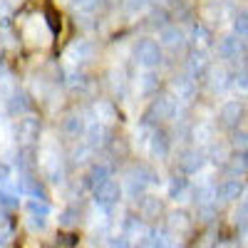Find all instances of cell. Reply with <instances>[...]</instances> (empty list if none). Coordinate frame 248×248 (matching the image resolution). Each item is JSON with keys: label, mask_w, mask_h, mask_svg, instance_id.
<instances>
[{"label": "cell", "mask_w": 248, "mask_h": 248, "mask_svg": "<svg viewBox=\"0 0 248 248\" xmlns=\"http://www.w3.org/2000/svg\"><path fill=\"white\" fill-rule=\"evenodd\" d=\"M97 196H99L102 201H105V203H112V201H114V199L119 196V186H117L114 181H109V179H107L105 184L99 186V191H97Z\"/></svg>", "instance_id": "cell-4"}, {"label": "cell", "mask_w": 248, "mask_h": 248, "mask_svg": "<svg viewBox=\"0 0 248 248\" xmlns=\"http://www.w3.org/2000/svg\"><path fill=\"white\" fill-rule=\"evenodd\" d=\"M8 179V169H5V164H0V181Z\"/></svg>", "instance_id": "cell-14"}, {"label": "cell", "mask_w": 248, "mask_h": 248, "mask_svg": "<svg viewBox=\"0 0 248 248\" xmlns=\"http://www.w3.org/2000/svg\"><path fill=\"white\" fill-rule=\"evenodd\" d=\"M40 134V122L35 117H23L17 124V137L23 141H35Z\"/></svg>", "instance_id": "cell-2"}, {"label": "cell", "mask_w": 248, "mask_h": 248, "mask_svg": "<svg viewBox=\"0 0 248 248\" xmlns=\"http://www.w3.org/2000/svg\"><path fill=\"white\" fill-rule=\"evenodd\" d=\"M28 107H30V102H28V97L25 94H15L13 99H10V112H28Z\"/></svg>", "instance_id": "cell-8"}, {"label": "cell", "mask_w": 248, "mask_h": 248, "mask_svg": "<svg viewBox=\"0 0 248 248\" xmlns=\"http://www.w3.org/2000/svg\"><path fill=\"white\" fill-rule=\"evenodd\" d=\"M65 129H67L72 137H79V132L85 129V124H82L77 117H70V119H65Z\"/></svg>", "instance_id": "cell-10"}, {"label": "cell", "mask_w": 248, "mask_h": 248, "mask_svg": "<svg viewBox=\"0 0 248 248\" xmlns=\"http://www.w3.org/2000/svg\"><path fill=\"white\" fill-rule=\"evenodd\" d=\"M137 60L141 62V65H147V67L156 65V62L161 60L159 45L154 43V40H141V43L137 45Z\"/></svg>", "instance_id": "cell-1"}, {"label": "cell", "mask_w": 248, "mask_h": 248, "mask_svg": "<svg viewBox=\"0 0 248 248\" xmlns=\"http://www.w3.org/2000/svg\"><path fill=\"white\" fill-rule=\"evenodd\" d=\"M221 194H223L226 199H231V196H238V194H241V184H238L236 179H231V181H226V184L221 186Z\"/></svg>", "instance_id": "cell-9"}, {"label": "cell", "mask_w": 248, "mask_h": 248, "mask_svg": "<svg viewBox=\"0 0 248 248\" xmlns=\"http://www.w3.org/2000/svg\"><path fill=\"white\" fill-rule=\"evenodd\" d=\"M159 87V82H156V77L154 75H147V77H144V92H152V90H156Z\"/></svg>", "instance_id": "cell-13"}, {"label": "cell", "mask_w": 248, "mask_h": 248, "mask_svg": "<svg viewBox=\"0 0 248 248\" xmlns=\"http://www.w3.org/2000/svg\"><path fill=\"white\" fill-rule=\"evenodd\" d=\"M174 109H176V105H174V99H171V97H161V99H156V102H154V107H152V112H154L159 119L171 117Z\"/></svg>", "instance_id": "cell-3"}, {"label": "cell", "mask_w": 248, "mask_h": 248, "mask_svg": "<svg viewBox=\"0 0 248 248\" xmlns=\"http://www.w3.org/2000/svg\"><path fill=\"white\" fill-rule=\"evenodd\" d=\"M194 43H196V47H206L209 45V30L206 28H196V32H194Z\"/></svg>", "instance_id": "cell-12"}, {"label": "cell", "mask_w": 248, "mask_h": 248, "mask_svg": "<svg viewBox=\"0 0 248 248\" xmlns=\"http://www.w3.org/2000/svg\"><path fill=\"white\" fill-rule=\"evenodd\" d=\"M238 50H241V43H238L236 37L226 40V43L221 45V55H223V57H236V55H238Z\"/></svg>", "instance_id": "cell-7"}, {"label": "cell", "mask_w": 248, "mask_h": 248, "mask_svg": "<svg viewBox=\"0 0 248 248\" xmlns=\"http://www.w3.org/2000/svg\"><path fill=\"white\" fill-rule=\"evenodd\" d=\"M167 149H169L167 134L156 132V134H154V139H152V152H154V154H159V156H164V154H167Z\"/></svg>", "instance_id": "cell-6"}, {"label": "cell", "mask_w": 248, "mask_h": 248, "mask_svg": "<svg viewBox=\"0 0 248 248\" xmlns=\"http://www.w3.org/2000/svg\"><path fill=\"white\" fill-rule=\"evenodd\" d=\"M107 176H109V169H107V167H94L92 174H90V179H92L94 184H99V186L107 181Z\"/></svg>", "instance_id": "cell-11"}, {"label": "cell", "mask_w": 248, "mask_h": 248, "mask_svg": "<svg viewBox=\"0 0 248 248\" xmlns=\"http://www.w3.org/2000/svg\"><path fill=\"white\" fill-rule=\"evenodd\" d=\"M238 117H241V105H238V102H226L223 109H221V119L226 124H233Z\"/></svg>", "instance_id": "cell-5"}]
</instances>
